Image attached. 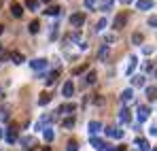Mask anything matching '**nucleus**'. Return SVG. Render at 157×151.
<instances>
[{
	"label": "nucleus",
	"mask_w": 157,
	"mask_h": 151,
	"mask_svg": "<svg viewBox=\"0 0 157 151\" xmlns=\"http://www.w3.org/2000/svg\"><path fill=\"white\" fill-rule=\"evenodd\" d=\"M149 26H157V15H151L149 17Z\"/></svg>",
	"instance_id": "obj_34"
},
{
	"label": "nucleus",
	"mask_w": 157,
	"mask_h": 151,
	"mask_svg": "<svg viewBox=\"0 0 157 151\" xmlns=\"http://www.w3.org/2000/svg\"><path fill=\"white\" fill-rule=\"evenodd\" d=\"M104 26H106V19H100V22H98V28H96V30H102Z\"/></svg>",
	"instance_id": "obj_35"
},
{
	"label": "nucleus",
	"mask_w": 157,
	"mask_h": 151,
	"mask_svg": "<svg viewBox=\"0 0 157 151\" xmlns=\"http://www.w3.org/2000/svg\"><path fill=\"white\" fill-rule=\"evenodd\" d=\"M147 119H149V106L142 104V106H138V121L142 124V121H147Z\"/></svg>",
	"instance_id": "obj_3"
},
{
	"label": "nucleus",
	"mask_w": 157,
	"mask_h": 151,
	"mask_svg": "<svg viewBox=\"0 0 157 151\" xmlns=\"http://www.w3.org/2000/svg\"><path fill=\"white\" fill-rule=\"evenodd\" d=\"M11 60H13L15 64H21V62H26L24 53H19V51H11Z\"/></svg>",
	"instance_id": "obj_8"
},
{
	"label": "nucleus",
	"mask_w": 157,
	"mask_h": 151,
	"mask_svg": "<svg viewBox=\"0 0 157 151\" xmlns=\"http://www.w3.org/2000/svg\"><path fill=\"white\" fill-rule=\"evenodd\" d=\"M121 100H123V102H130L132 100V89H125V92L121 94Z\"/></svg>",
	"instance_id": "obj_24"
},
{
	"label": "nucleus",
	"mask_w": 157,
	"mask_h": 151,
	"mask_svg": "<svg viewBox=\"0 0 157 151\" xmlns=\"http://www.w3.org/2000/svg\"><path fill=\"white\" fill-rule=\"evenodd\" d=\"M125 22H128V15L125 13H119L117 19H115V30H121V26H125Z\"/></svg>",
	"instance_id": "obj_5"
},
{
	"label": "nucleus",
	"mask_w": 157,
	"mask_h": 151,
	"mask_svg": "<svg viewBox=\"0 0 157 151\" xmlns=\"http://www.w3.org/2000/svg\"><path fill=\"white\" fill-rule=\"evenodd\" d=\"M57 77H59V70H55V73H51V75L47 77V83H49V85H51V83H55V81H57Z\"/></svg>",
	"instance_id": "obj_22"
},
{
	"label": "nucleus",
	"mask_w": 157,
	"mask_h": 151,
	"mask_svg": "<svg viewBox=\"0 0 157 151\" xmlns=\"http://www.w3.org/2000/svg\"><path fill=\"white\" fill-rule=\"evenodd\" d=\"M11 15L13 17H21L24 15V6L19 2H11Z\"/></svg>",
	"instance_id": "obj_2"
},
{
	"label": "nucleus",
	"mask_w": 157,
	"mask_h": 151,
	"mask_svg": "<svg viewBox=\"0 0 157 151\" xmlns=\"http://www.w3.org/2000/svg\"><path fill=\"white\" fill-rule=\"evenodd\" d=\"M66 151H78V143H77V138L68 141V147H66Z\"/></svg>",
	"instance_id": "obj_15"
},
{
	"label": "nucleus",
	"mask_w": 157,
	"mask_h": 151,
	"mask_svg": "<svg viewBox=\"0 0 157 151\" xmlns=\"http://www.w3.org/2000/svg\"><path fill=\"white\" fill-rule=\"evenodd\" d=\"M91 145H94V147H98V149H106V145L100 141V138H91Z\"/></svg>",
	"instance_id": "obj_21"
},
{
	"label": "nucleus",
	"mask_w": 157,
	"mask_h": 151,
	"mask_svg": "<svg viewBox=\"0 0 157 151\" xmlns=\"http://www.w3.org/2000/svg\"><path fill=\"white\" fill-rule=\"evenodd\" d=\"M85 83H96V73L94 70H89L87 77H85Z\"/></svg>",
	"instance_id": "obj_23"
},
{
	"label": "nucleus",
	"mask_w": 157,
	"mask_h": 151,
	"mask_svg": "<svg viewBox=\"0 0 157 151\" xmlns=\"http://www.w3.org/2000/svg\"><path fill=\"white\" fill-rule=\"evenodd\" d=\"M94 4H96V0H85V6H89V9H91Z\"/></svg>",
	"instance_id": "obj_36"
},
{
	"label": "nucleus",
	"mask_w": 157,
	"mask_h": 151,
	"mask_svg": "<svg viewBox=\"0 0 157 151\" xmlns=\"http://www.w3.org/2000/svg\"><path fill=\"white\" fill-rule=\"evenodd\" d=\"M0 49H2V45H0Z\"/></svg>",
	"instance_id": "obj_44"
},
{
	"label": "nucleus",
	"mask_w": 157,
	"mask_h": 151,
	"mask_svg": "<svg viewBox=\"0 0 157 151\" xmlns=\"http://www.w3.org/2000/svg\"><path fill=\"white\" fill-rule=\"evenodd\" d=\"M45 13H47V15H57V13H59V6H49Z\"/></svg>",
	"instance_id": "obj_28"
},
{
	"label": "nucleus",
	"mask_w": 157,
	"mask_h": 151,
	"mask_svg": "<svg viewBox=\"0 0 157 151\" xmlns=\"http://www.w3.org/2000/svg\"><path fill=\"white\" fill-rule=\"evenodd\" d=\"M26 6H28V9H32V11L38 9V0H26Z\"/></svg>",
	"instance_id": "obj_25"
},
{
	"label": "nucleus",
	"mask_w": 157,
	"mask_h": 151,
	"mask_svg": "<svg viewBox=\"0 0 157 151\" xmlns=\"http://www.w3.org/2000/svg\"><path fill=\"white\" fill-rule=\"evenodd\" d=\"M151 134H153V136H157V126H153V128H151Z\"/></svg>",
	"instance_id": "obj_37"
},
{
	"label": "nucleus",
	"mask_w": 157,
	"mask_h": 151,
	"mask_svg": "<svg viewBox=\"0 0 157 151\" xmlns=\"http://www.w3.org/2000/svg\"><path fill=\"white\" fill-rule=\"evenodd\" d=\"M132 83H134V85H138V87H142V85H144V77H142V75L134 77V79H132Z\"/></svg>",
	"instance_id": "obj_18"
},
{
	"label": "nucleus",
	"mask_w": 157,
	"mask_h": 151,
	"mask_svg": "<svg viewBox=\"0 0 157 151\" xmlns=\"http://www.w3.org/2000/svg\"><path fill=\"white\" fill-rule=\"evenodd\" d=\"M119 119H121L123 124H130V111H128V109H121V113H119Z\"/></svg>",
	"instance_id": "obj_13"
},
{
	"label": "nucleus",
	"mask_w": 157,
	"mask_h": 151,
	"mask_svg": "<svg viewBox=\"0 0 157 151\" xmlns=\"http://www.w3.org/2000/svg\"><path fill=\"white\" fill-rule=\"evenodd\" d=\"M138 145H140V151H149V143L144 138H138Z\"/></svg>",
	"instance_id": "obj_26"
},
{
	"label": "nucleus",
	"mask_w": 157,
	"mask_h": 151,
	"mask_svg": "<svg viewBox=\"0 0 157 151\" xmlns=\"http://www.w3.org/2000/svg\"><path fill=\"white\" fill-rule=\"evenodd\" d=\"M43 2H51V0H43Z\"/></svg>",
	"instance_id": "obj_42"
},
{
	"label": "nucleus",
	"mask_w": 157,
	"mask_h": 151,
	"mask_svg": "<svg viewBox=\"0 0 157 151\" xmlns=\"http://www.w3.org/2000/svg\"><path fill=\"white\" fill-rule=\"evenodd\" d=\"M155 77H157V70H155Z\"/></svg>",
	"instance_id": "obj_43"
},
{
	"label": "nucleus",
	"mask_w": 157,
	"mask_h": 151,
	"mask_svg": "<svg viewBox=\"0 0 157 151\" xmlns=\"http://www.w3.org/2000/svg\"><path fill=\"white\" fill-rule=\"evenodd\" d=\"M17 141V126H11L6 130V143H15Z\"/></svg>",
	"instance_id": "obj_4"
},
{
	"label": "nucleus",
	"mask_w": 157,
	"mask_h": 151,
	"mask_svg": "<svg viewBox=\"0 0 157 151\" xmlns=\"http://www.w3.org/2000/svg\"><path fill=\"white\" fill-rule=\"evenodd\" d=\"M136 68V58H130V66H128V73H132Z\"/></svg>",
	"instance_id": "obj_31"
},
{
	"label": "nucleus",
	"mask_w": 157,
	"mask_h": 151,
	"mask_svg": "<svg viewBox=\"0 0 157 151\" xmlns=\"http://www.w3.org/2000/svg\"><path fill=\"white\" fill-rule=\"evenodd\" d=\"M106 134H108V136H115V138H121V136H123V132H121L119 128H108Z\"/></svg>",
	"instance_id": "obj_12"
},
{
	"label": "nucleus",
	"mask_w": 157,
	"mask_h": 151,
	"mask_svg": "<svg viewBox=\"0 0 157 151\" xmlns=\"http://www.w3.org/2000/svg\"><path fill=\"white\" fill-rule=\"evenodd\" d=\"M72 92H75V83H72V81H66V83H64V96L70 98Z\"/></svg>",
	"instance_id": "obj_6"
},
{
	"label": "nucleus",
	"mask_w": 157,
	"mask_h": 151,
	"mask_svg": "<svg viewBox=\"0 0 157 151\" xmlns=\"http://www.w3.org/2000/svg\"><path fill=\"white\" fill-rule=\"evenodd\" d=\"M89 68V64H81V66H77V68H72V75H81L83 70H87Z\"/></svg>",
	"instance_id": "obj_19"
},
{
	"label": "nucleus",
	"mask_w": 157,
	"mask_h": 151,
	"mask_svg": "<svg viewBox=\"0 0 157 151\" xmlns=\"http://www.w3.org/2000/svg\"><path fill=\"white\" fill-rule=\"evenodd\" d=\"M45 138H47V141H53V130H51V128L45 130Z\"/></svg>",
	"instance_id": "obj_30"
},
{
	"label": "nucleus",
	"mask_w": 157,
	"mask_h": 151,
	"mask_svg": "<svg viewBox=\"0 0 157 151\" xmlns=\"http://www.w3.org/2000/svg\"><path fill=\"white\" fill-rule=\"evenodd\" d=\"M147 98H149V100H155V98H157V85L147 87Z\"/></svg>",
	"instance_id": "obj_10"
},
{
	"label": "nucleus",
	"mask_w": 157,
	"mask_h": 151,
	"mask_svg": "<svg viewBox=\"0 0 157 151\" xmlns=\"http://www.w3.org/2000/svg\"><path fill=\"white\" fill-rule=\"evenodd\" d=\"M2 30H4V26H2V24H0V34H2Z\"/></svg>",
	"instance_id": "obj_41"
},
{
	"label": "nucleus",
	"mask_w": 157,
	"mask_h": 151,
	"mask_svg": "<svg viewBox=\"0 0 157 151\" xmlns=\"http://www.w3.org/2000/svg\"><path fill=\"white\" fill-rule=\"evenodd\" d=\"M64 128H72L75 126V117H68V119H64V124H62Z\"/></svg>",
	"instance_id": "obj_29"
},
{
	"label": "nucleus",
	"mask_w": 157,
	"mask_h": 151,
	"mask_svg": "<svg viewBox=\"0 0 157 151\" xmlns=\"http://www.w3.org/2000/svg\"><path fill=\"white\" fill-rule=\"evenodd\" d=\"M85 17H87V13H75V15H70V24L75 28H78V26H83Z\"/></svg>",
	"instance_id": "obj_1"
},
{
	"label": "nucleus",
	"mask_w": 157,
	"mask_h": 151,
	"mask_svg": "<svg viewBox=\"0 0 157 151\" xmlns=\"http://www.w3.org/2000/svg\"><path fill=\"white\" fill-rule=\"evenodd\" d=\"M94 102H96V104H98V106H100V104H104V96H96V98H94Z\"/></svg>",
	"instance_id": "obj_32"
},
{
	"label": "nucleus",
	"mask_w": 157,
	"mask_h": 151,
	"mask_svg": "<svg viewBox=\"0 0 157 151\" xmlns=\"http://www.w3.org/2000/svg\"><path fill=\"white\" fill-rule=\"evenodd\" d=\"M45 66H47V60H34V62H32V68H34V70H43Z\"/></svg>",
	"instance_id": "obj_11"
},
{
	"label": "nucleus",
	"mask_w": 157,
	"mask_h": 151,
	"mask_svg": "<svg viewBox=\"0 0 157 151\" xmlns=\"http://www.w3.org/2000/svg\"><path fill=\"white\" fill-rule=\"evenodd\" d=\"M153 151H157V149H153Z\"/></svg>",
	"instance_id": "obj_45"
},
{
	"label": "nucleus",
	"mask_w": 157,
	"mask_h": 151,
	"mask_svg": "<svg viewBox=\"0 0 157 151\" xmlns=\"http://www.w3.org/2000/svg\"><path fill=\"white\" fill-rule=\"evenodd\" d=\"M72 111H75V104H62V106L57 109L59 115H68V113H72Z\"/></svg>",
	"instance_id": "obj_9"
},
{
	"label": "nucleus",
	"mask_w": 157,
	"mask_h": 151,
	"mask_svg": "<svg viewBox=\"0 0 157 151\" xmlns=\"http://www.w3.org/2000/svg\"><path fill=\"white\" fill-rule=\"evenodd\" d=\"M43 151H51V147H43Z\"/></svg>",
	"instance_id": "obj_40"
},
{
	"label": "nucleus",
	"mask_w": 157,
	"mask_h": 151,
	"mask_svg": "<svg viewBox=\"0 0 157 151\" xmlns=\"http://www.w3.org/2000/svg\"><path fill=\"white\" fill-rule=\"evenodd\" d=\"M9 119V106H2L0 109V121H6Z\"/></svg>",
	"instance_id": "obj_17"
},
{
	"label": "nucleus",
	"mask_w": 157,
	"mask_h": 151,
	"mask_svg": "<svg viewBox=\"0 0 157 151\" xmlns=\"http://www.w3.org/2000/svg\"><path fill=\"white\" fill-rule=\"evenodd\" d=\"M38 30H40V24H38V19H34V22L30 24V32H32V34H36Z\"/></svg>",
	"instance_id": "obj_20"
},
{
	"label": "nucleus",
	"mask_w": 157,
	"mask_h": 151,
	"mask_svg": "<svg viewBox=\"0 0 157 151\" xmlns=\"http://www.w3.org/2000/svg\"><path fill=\"white\" fill-rule=\"evenodd\" d=\"M98 130H100V124H98V121H91V124H89V132H91V134H96Z\"/></svg>",
	"instance_id": "obj_27"
},
{
	"label": "nucleus",
	"mask_w": 157,
	"mask_h": 151,
	"mask_svg": "<svg viewBox=\"0 0 157 151\" xmlns=\"http://www.w3.org/2000/svg\"><path fill=\"white\" fill-rule=\"evenodd\" d=\"M110 4H113V0H104V2H102V11L110 9Z\"/></svg>",
	"instance_id": "obj_33"
},
{
	"label": "nucleus",
	"mask_w": 157,
	"mask_h": 151,
	"mask_svg": "<svg viewBox=\"0 0 157 151\" xmlns=\"http://www.w3.org/2000/svg\"><path fill=\"white\" fill-rule=\"evenodd\" d=\"M2 136H4V130H2V128H0V138H2Z\"/></svg>",
	"instance_id": "obj_38"
},
{
	"label": "nucleus",
	"mask_w": 157,
	"mask_h": 151,
	"mask_svg": "<svg viewBox=\"0 0 157 151\" xmlns=\"http://www.w3.org/2000/svg\"><path fill=\"white\" fill-rule=\"evenodd\" d=\"M136 6H138V9H142V11L153 9V0H138V2H136Z\"/></svg>",
	"instance_id": "obj_7"
},
{
	"label": "nucleus",
	"mask_w": 157,
	"mask_h": 151,
	"mask_svg": "<svg viewBox=\"0 0 157 151\" xmlns=\"http://www.w3.org/2000/svg\"><path fill=\"white\" fill-rule=\"evenodd\" d=\"M49 100H51V94H49V92H43L40 98H38V104H47Z\"/></svg>",
	"instance_id": "obj_14"
},
{
	"label": "nucleus",
	"mask_w": 157,
	"mask_h": 151,
	"mask_svg": "<svg viewBox=\"0 0 157 151\" xmlns=\"http://www.w3.org/2000/svg\"><path fill=\"white\" fill-rule=\"evenodd\" d=\"M132 43H134V45H140V43H142V34H140V32H134V34H132Z\"/></svg>",
	"instance_id": "obj_16"
},
{
	"label": "nucleus",
	"mask_w": 157,
	"mask_h": 151,
	"mask_svg": "<svg viewBox=\"0 0 157 151\" xmlns=\"http://www.w3.org/2000/svg\"><path fill=\"white\" fill-rule=\"evenodd\" d=\"M121 2H123V4H130V2H132V0H121Z\"/></svg>",
	"instance_id": "obj_39"
}]
</instances>
